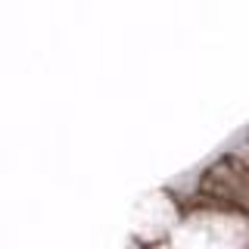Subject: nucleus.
Returning a JSON list of instances; mask_svg holds the SVG:
<instances>
[{
  "label": "nucleus",
  "instance_id": "obj_1",
  "mask_svg": "<svg viewBox=\"0 0 249 249\" xmlns=\"http://www.w3.org/2000/svg\"><path fill=\"white\" fill-rule=\"evenodd\" d=\"M143 249H162V246H156V243H150V246H143Z\"/></svg>",
  "mask_w": 249,
  "mask_h": 249
}]
</instances>
